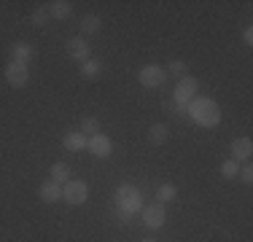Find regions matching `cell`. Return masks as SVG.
<instances>
[{
  "instance_id": "obj_1",
  "label": "cell",
  "mask_w": 253,
  "mask_h": 242,
  "mask_svg": "<svg viewBox=\"0 0 253 242\" xmlns=\"http://www.w3.org/2000/svg\"><path fill=\"white\" fill-rule=\"evenodd\" d=\"M186 113H189L200 126H215L221 121V108L215 105V100H210V97H194V100L186 105Z\"/></svg>"
},
{
  "instance_id": "obj_2",
  "label": "cell",
  "mask_w": 253,
  "mask_h": 242,
  "mask_svg": "<svg viewBox=\"0 0 253 242\" xmlns=\"http://www.w3.org/2000/svg\"><path fill=\"white\" fill-rule=\"evenodd\" d=\"M116 204H119V210L135 215L137 210H143V197H140V191H137L132 183H122L116 189Z\"/></svg>"
},
{
  "instance_id": "obj_3",
  "label": "cell",
  "mask_w": 253,
  "mask_h": 242,
  "mask_svg": "<svg viewBox=\"0 0 253 242\" xmlns=\"http://www.w3.org/2000/svg\"><path fill=\"white\" fill-rule=\"evenodd\" d=\"M197 89H200L197 78H194V76H183V78L178 81V86H175V105L186 108V105H189V102L197 97Z\"/></svg>"
},
{
  "instance_id": "obj_4",
  "label": "cell",
  "mask_w": 253,
  "mask_h": 242,
  "mask_svg": "<svg viewBox=\"0 0 253 242\" xmlns=\"http://www.w3.org/2000/svg\"><path fill=\"white\" fill-rule=\"evenodd\" d=\"M62 199L68 204H84L89 199V186L81 183V180H68L62 189Z\"/></svg>"
},
{
  "instance_id": "obj_5",
  "label": "cell",
  "mask_w": 253,
  "mask_h": 242,
  "mask_svg": "<svg viewBox=\"0 0 253 242\" xmlns=\"http://www.w3.org/2000/svg\"><path fill=\"white\" fill-rule=\"evenodd\" d=\"M165 78H167V70L159 68V65H146V68L140 70V83L146 89L162 86V83H165Z\"/></svg>"
},
{
  "instance_id": "obj_6",
  "label": "cell",
  "mask_w": 253,
  "mask_h": 242,
  "mask_svg": "<svg viewBox=\"0 0 253 242\" xmlns=\"http://www.w3.org/2000/svg\"><path fill=\"white\" fill-rule=\"evenodd\" d=\"M5 81H8L11 86H16V89L27 86V81H30V70H27V65L8 62V65H5Z\"/></svg>"
},
{
  "instance_id": "obj_7",
  "label": "cell",
  "mask_w": 253,
  "mask_h": 242,
  "mask_svg": "<svg viewBox=\"0 0 253 242\" xmlns=\"http://www.w3.org/2000/svg\"><path fill=\"white\" fill-rule=\"evenodd\" d=\"M86 148L92 151V156L105 159V156H111L113 143H111V137H105V135H94V137H89V140H86Z\"/></svg>"
},
{
  "instance_id": "obj_8",
  "label": "cell",
  "mask_w": 253,
  "mask_h": 242,
  "mask_svg": "<svg viewBox=\"0 0 253 242\" xmlns=\"http://www.w3.org/2000/svg\"><path fill=\"white\" fill-rule=\"evenodd\" d=\"M89 51H92V48H89V43H86V38H70L68 40V54L73 59H78V62H86V59H92L89 57Z\"/></svg>"
},
{
  "instance_id": "obj_9",
  "label": "cell",
  "mask_w": 253,
  "mask_h": 242,
  "mask_svg": "<svg viewBox=\"0 0 253 242\" xmlns=\"http://www.w3.org/2000/svg\"><path fill=\"white\" fill-rule=\"evenodd\" d=\"M143 223L148 229H162L165 226V207L162 204H151V207L143 210Z\"/></svg>"
},
{
  "instance_id": "obj_10",
  "label": "cell",
  "mask_w": 253,
  "mask_h": 242,
  "mask_svg": "<svg viewBox=\"0 0 253 242\" xmlns=\"http://www.w3.org/2000/svg\"><path fill=\"white\" fill-rule=\"evenodd\" d=\"M251 154H253V143H251V137H237V140L232 143V156H234V161H245V159H251Z\"/></svg>"
},
{
  "instance_id": "obj_11",
  "label": "cell",
  "mask_w": 253,
  "mask_h": 242,
  "mask_svg": "<svg viewBox=\"0 0 253 242\" xmlns=\"http://www.w3.org/2000/svg\"><path fill=\"white\" fill-rule=\"evenodd\" d=\"M41 199L43 202H59L62 199V183H54V180H49V183L41 186Z\"/></svg>"
},
{
  "instance_id": "obj_12",
  "label": "cell",
  "mask_w": 253,
  "mask_h": 242,
  "mask_svg": "<svg viewBox=\"0 0 253 242\" xmlns=\"http://www.w3.org/2000/svg\"><path fill=\"white\" fill-rule=\"evenodd\" d=\"M70 14H73V5L68 0H54L49 5V16H54V19H68Z\"/></svg>"
},
{
  "instance_id": "obj_13",
  "label": "cell",
  "mask_w": 253,
  "mask_h": 242,
  "mask_svg": "<svg viewBox=\"0 0 253 242\" xmlns=\"http://www.w3.org/2000/svg\"><path fill=\"white\" fill-rule=\"evenodd\" d=\"M11 54H14V62L27 65L30 59H33V46L30 43H14L11 46Z\"/></svg>"
},
{
  "instance_id": "obj_14",
  "label": "cell",
  "mask_w": 253,
  "mask_h": 242,
  "mask_svg": "<svg viewBox=\"0 0 253 242\" xmlns=\"http://www.w3.org/2000/svg\"><path fill=\"white\" fill-rule=\"evenodd\" d=\"M65 148L68 151H84L86 148V135H81V132H68V135H65Z\"/></svg>"
},
{
  "instance_id": "obj_15",
  "label": "cell",
  "mask_w": 253,
  "mask_h": 242,
  "mask_svg": "<svg viewBox=\"0 0 253 242\" xmlns=\"http://www.w3.org/2000/svg\"><path fill=\"white\" fill-rule=\"evenodd\" d=\"M68 178H70V167L65 164V161H57V164L51 167V180L54 183H65Z\"/></svg>"
},
{
  "instance_id": "obj_16",
  "label": "cell",
  "mask_w": 253,
  "mask_h": 242,
  "mask_svg": "<svg viewBox=\"0 0 253 242\" xmlns=\"http://www.w3.org/2000/svg\"><path fill=\"white\" fill-rule=\"evenodd\" d=\"M100 70H102V65L97 62V59H86V62L81 65V76L84 78H97Z\"/></svg>"
},
{
  "instance_id": "obj_17",
  "label": "cell",
  "mask_w": 253,
  "mask_h": 242,
  "mask_svg": "<svg viewBox=\"0 0 253 242\" xmlns=\"http://www.w3.org/2000/svg\"><path fill=\"white\" fill-rule=\"evenodd\" d=\"M100 24H102V19H100L97 14H86L81 19V30H84V33H97Z\"/></svg>"
},
{
  "instance_id": "obj_18",
  "label": "cell",
  "mask_w": 253,
  "mask_h": 242,
  "mask_svg": "<svg viewBox=\"0 0 253 242\" xmlns=\"http://www.w3.org/2000/svg\"><path fill=\"white\" fill-rule=\"evenodd\" d=\"M81 135H89V137L100 135V121L92 119V116H86V119L81 121Z\"/></svg>"
},
{
  "instance_id": "obj_19",
  "label": "cell",
  "mask_w": 253,
  "mask_h": 242,
  "mask_svg": "<svg viewBox=\"0 0 253 242\" xmlns=\"http://www.w3.org/2000/svg\"><path fill=\"white\" fill-rule=\"evenodd\" d=\"M175 197H178V189H175L172 183L159 186V191H156V199H159V202H172Z\"/></svg>"
},
{
  "instance_id": "obj_20",
  "label": "cell",
  "mask_w": 253,
  "mask_h": 242,
  "mask_svg": "<svg viewBox=\"0 0 253 242\" xmlns=\"http://www.w3.org/2000/svg\"><path fill=\"white\" fill-rule=\"evenodd\" d=\"M148 140H151L154 145L165 143V140H167V126H165V124H154L151 132H148Z\"/></svg>"
},
{
  "instance_id": "obj_21",
  "label": "cell",
  "mask_w": 253,
  "mask_h": 242,
  "mask_svg": "<svg viewBox=\"0 0 253 242\" xmlns=\"http://www.w3.org/2000/svg\"><path fill=\"white\" fill-rule=\"evenodd\" d=\"M221 175H224V178H237V175H240V164L234 159H226L224 164H221Z\"/></svg>"
},
{
  "instance_id": "obj_22",
  "label": "cell",
  "mask_w": 253,
  "mask_h": 242,
  "mask_svg": "<svg viewBox=\"0 0 253 242\" xmlns=\"http://www.w3.org/2000/svg\"><path fill=\"white\" fill-rule=\"evenodd\" d=\"M30 19H33V24H41V27H43V24L49 22L51 16H49V11H46V8H35V11H33V16H30Z\"/></svg>"
},
{
  "instance_id": "obj_23",
  "label": "cell",
  "mask_w": 253,
  "mask_h": 242,
  "mask_svg": "<svg viewBox=\"0 0 253 242\" xmlns=\"http://www.w3.org/2000/svg\"><path fill=\"white\" fill-rule=\"evenodd\" d=\"M167 70H170L172 76L183 78V73H186V62H180V59H175V62H170V65H167Z\"/></svg>"
},
{
  "instance_id": "obj_24",
  "label": "cell",
  "mask_w": 253,
  "mask_h": 242,
  "mask_svg": "<svg viewBox=\"0 0 253 242\" xmlns=\"http://www.w3.org/2000/svg\"><path fill=\"white\" fill-rule=\"evenodd\" d=\"M240 180H243V183H251L253 180V167L251 164H245L243 169H240Z\"/></svg>"
},
{
  "instance_id": "obj_25",
  "label": "cell",
  "mask_w": 253,
  "mask_h": 242,
  "mask_svg": "<svg viewBox=\"0 0 253 242\" xmlns=\"http://www.w3.org/2000/svg\"><path fill=\"white\" fill-rule=\"evenodd\" d=\"M243 40H245V43H248V46L253 43V30H251V27H248V30H245V35H243Z\"/></svg>"
},
{
  "instance_id": "obj_26",
  "label": "cell",
  "mask_w": 253,
  "mask_h": 242,
  "mask_svg": "<svg viewBox=\"0 0 253 242\" xmlns=\"http://www.w3.org/2000/svg\"><path fill=\"white\" fill-rule=\"evenodd\" d=\"M129 218H132L129 213H124V210H119V221H122V223H126V221H129Z\"/></svg>"
},
{
  "instance_id": "obj_27",
  "label": "cell",
  "mask_w": 253,
  "mask_h": 242,
  "mask_svg": "<svg viewBox=\"0 0 253 242\" xmlns=\"http://www.w3.org/2000/svg\"><path fill=\"white\" fill-rule=\"evenodd\" d=\"M140 242H156V240H140Z\"/></svg>"
}]
</instances>
